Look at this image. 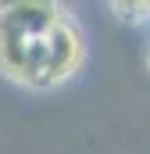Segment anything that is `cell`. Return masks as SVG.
<instances>
[{"label":"cell","mask_w":150,"mask_h":154,"mask_svg":"<svg viewBox=\"0 0 150 154\" xmlns=\"http://www.w3.org/2000/svg\"><path fill=\"white\" fill-rule=\"evenodd\" d=\"M82 65V32L72 18H57L54 29L46 32V65H43V82L39 86H57Z\"/></svg>","instance_id":"2"},{"label":"cell","mask_w":150,"mask_h":154,"mask_svg":"<svg viewBox=\"0 0 150 154\" xmlns=\"http://www.w3.org/2000/svg\"><path fill=\"white\" fill-rule=\"evenodd\" d=\"M57 18L61 7L36 0L0 7V72L25 86H39L46 65V32Z\"/></svg>","instance_id":"1"},{"label":"cell","mask_w":150,"mask_h":154,"mask_svg":"<svg viewBox=\"0 0 150 154\" xmlns=\"http://www.w3.org/2000/svg\"><path fill=\"white\" fill-rule=\"evenodd\" d=\"M111 11L122 22H140V18L150 14V4H111Z\"/></svg>","instance_id":"3"}]
</instances>
